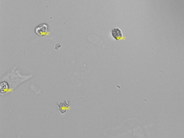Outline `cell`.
Here are the masks:
<instances>
[{
  "mask_svg": "<svg viewBox=\"0 0 184 138\" xmlns=\"http://www.w3.org/2000/svg\"><path fill=\"white\" fill-rule=\"evenodd\" d=\"M35 33L38 36H42L46 35L49 32V26L47 24H41L35 29Z\"/></svg>",
  "mask_w": 184,
  "mask_h": 138,
  "instance_id": "6da1fadb",
  "label": "cell"
},
{
  "mask_svg": "<svg viewBox=\"0 0 184 138\" xmlns=\"http://www.w3.org/2000/svg\"><path fill=\"white\" fill-rule=\"evenodd\" d=\"M111 35L113 39L116 41L120 40L123 39V34L120 28L115 27L112 30Z\"/></svg>",
  "mask_w": 184,
  "mask_h": 138,
  "instance_id": "7a4b0ae2",
  "label": "cell"
},
{
  "mask_svg": "<svg viewBox=\"0 0 184 138\" xmlns=\"http://www.w3.org/2000/svg\"><path fill=\"white\" fill-rule=\"evenodd\" d=\"M61 47V45L60 44L57 43L55 45V49L57 50H58L59 49H60V48Z\"/></svg>",
  "mask_w": 184,
  "mask_h": 138,
  "instance_id": "277c9868",
  "label": "cell"
},
{
  "mask_svg": "<svg viewBox=\"0 0 184 138\" xmlns=\"http://www.w3.org/2000/svg\"><path fill=\"white\" fill-rule=\"evenodd\" d=\"M57 105L60 113L62 114H64L66 112V108L69 106L70 104L68 101L66 100L63 102H59Z\"/></svg>",
  "mask_w": 184,
  "mask_h": 138,
  "instance_id": "3957f363",
  "label": "cell"
}]
</instances>
